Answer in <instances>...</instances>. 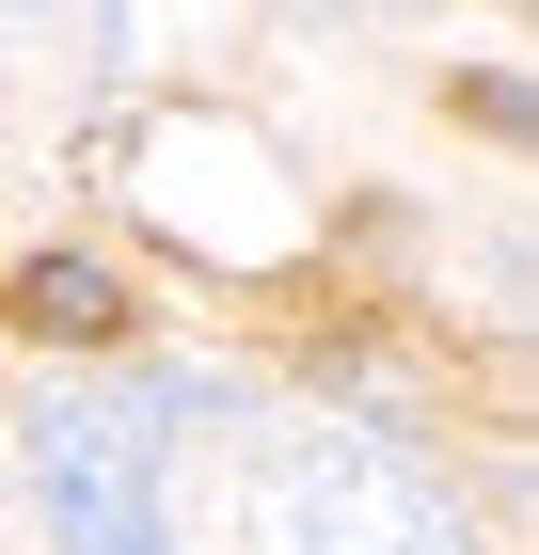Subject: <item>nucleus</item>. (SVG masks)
Listing matches in <instances>:
<instances>
[{
    "mask_svg": "<svg viewBox=\"0 0 539 555\" xmlns=\"http://www.w3.org/2000/svg\"><path fill=\"white\" fill-rule=\"evenodd\" d=\"M270 555H476L460 492L381 428H286L270 444Z\"/></svg>",
    "mask_w": 539,
    "mask_h": 555,
    "instance_id": "nucleus-2",
    "label": "nucleus"
},
{
    "mask_svg": "<svg viewBox=\"0 0 539 555\" xmlns=\"http://www.w3.org/2000/svg\"><path fill=\"white\" fill-rule=\"evenodd\" d=\"M33 16H48V0H0V33H33Z\"/></svg>",
    "mask_w": 539,
    "mask_h": 555,
    "instance_id": "nucleus-4",
    "label": "nucleus"
},
{
    "mask_svg": "<svg viewBox=\"0 0 539 555\" xmlns=\"http://www.w3.org/2000/svg\"><path fill=\"white\" fill-rule=\"evenodd\" d=\"M0 318L48 334V349H112V334H127V286H112L95 255H33L16 286H0Z\"/></svg>",
    "mask_w": 539,
    "mask_h": 555,
    "instance_id": "nucleus-3",
    "label": "nucleus"
},
{
    "mask_svg": "<svg viewBox=\"0 0 539 555\" xmlns=\"http://www.w3.org/2000/svg\"><path fill=\"white\" fill-rule=\"evenodd\" d=\"M159 444L175 428L143 413V382H48L16 413V461H33V508L64 555H175V508H159Z\"/></svg>",
    "mask_w": 539,
    "mask_h": 555,
    "instance_id": "nucleus-1",
    "label": "nucleus"
}]
</instances>
